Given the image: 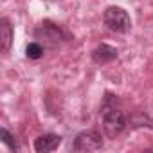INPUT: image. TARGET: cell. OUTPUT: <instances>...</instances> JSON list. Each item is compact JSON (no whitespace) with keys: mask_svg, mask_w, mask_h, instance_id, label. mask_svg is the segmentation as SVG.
Segmentation results:
<instances>
[{"mask_svg":"<svg viewBox=\"0 0 153 153\" xmlns=\"http://www.w3.org/2000/svg\"><path fill=\"white\" fill-rule=\"evenodd\" d=\"M99 115H101V123H103V128H105V133L108 137H115L119 135L124 126H126V115L124 112L121 110L119 106V99L114 96V94H106L103 103H101V110H99Z\"/></svg>","mask_w":153,"mask_h":153,"instance_id":"6da1fadb","label":"cell"},{"mask_svg":"<svg viewBox=\"0 0 153 153\" xmlns=\"http://www.w3.org/2000/svg\"><path fill=\"white\" fill-rule=\"evenodd\" d=\"M34 38H36L40 43L43 42V45H47V47H58L61 42H67V40H68V34H67L59 25H56L54 22L43 20V22L34 29Z\"/></svg>","mask_w":153,"mask_h":153,"instance_id":"7a4b0ae2","label":"cell"},{"mask_svg":"<svg viewBox=\"0 0 153 153\" xmlns=\"http://www.w3.org/2000/svg\"><path fill=\"white\" fill-rule=\"evenodd\" d=\"M103 20H105V25L110 31H114V33H128L131 29V18H130V15L123 7H117V6L106 7L105 15H103Z\"/></svg>","mask_w":153,"mask_h":153,"instance_id":"3957f363","label":"cell"},{"mask_svg":"<svg viewBox=\"0 0 153 153\" xmlns=\"http://www.w3.org/2000/svg\"><path fill=\"white\" fill-rule=\"evenodd\" d=\"M103 148V137L96 130H87L76 135L72 149L78 153H87V151H97Z\"/></svg>","mask_w":153,"mask_h":153,"instance_id":"277c9868","label":"cell"},{"mask_svg":"<svg viewBox=\"0 0 153 153\" xmlns=\"http://www.w3.org/2000/svg\"><path fill=\"white\" fill-rule=\"evenodd\" d=\"M59 144H61V137L59 135H56V133H45V135H40L34 140V149L38 153H49V151L58 149Z\"/></svg>","mask_w":153,"mask_h":153,"instance_id":"5b68a950","label":"cell"},{"mask_svg":"<svg viewBox=\"0 0 153 153\" xmlns=\"http://www.w3.org/2000/svg\"><path fill=\"white\" fill-rule=\"evenodd\" d=\"M115 58H117V49L108 43H101L92 51V59L96 63H108Z\"/></svg>","mask_w":153,"mask_h":153,"instance_id":"8992f818","label":"cell"},{"mask_svg":"<svg viewBox=\"0 0 153 153\" xmlns=\"http://www.w3.org/2000/svg\"><path fill=\"white\" fill-rule=\"evenodd\" d=\"M0 33H2V51L7 52L11 49V43H13V27H11L7 18L0 20Z\"/></svg>","mask_w":153,"mask_h":153,"instance_id":"52a82bcc","label":"cell"},{"mask_svg":"<svg viewBox=\"0 0 153 153\" xmlns=\"http://www.w3.org/2000/svg\"><path fill=\"white\" fill-rule=\"evenodd\" d=\"M43 45L40 43V42H31L27 47H25V56L29 58V59H40L42 56H43Z\"/></svg>","mask_w":153,"mask_h":153,"instance_id":"ba28073f","label":"cell"},{"mask_svg":"<svg viewBox=\"0 0 153 153\" xmlns=\"http://www.w3.org/2000/svg\"><path fill=\"white\" fill-rule=\"evenodd\" d=\"M0 139H2V142H4V144H7V146H9V149H13V151H20V144H18L16 137H15V135H11L6 128L0 130Z\"/></svg>","mask_w":153,"mask_h":153,"instance_id":"9c48e42d","label":"cell"},{"mask_svg":"<svg viewBox=\"0 0 153 153\" xmlns=\"http://www.w3.org/2000/svg\"><path fill=\"white\" fill-rule=\"evenodd\" d=\"M49 2H56V0H49Z\"/></svg>","mask_w":153,"mask_h":153,"instance_id":"30bf717a","label":"cell"}]
</instances>
